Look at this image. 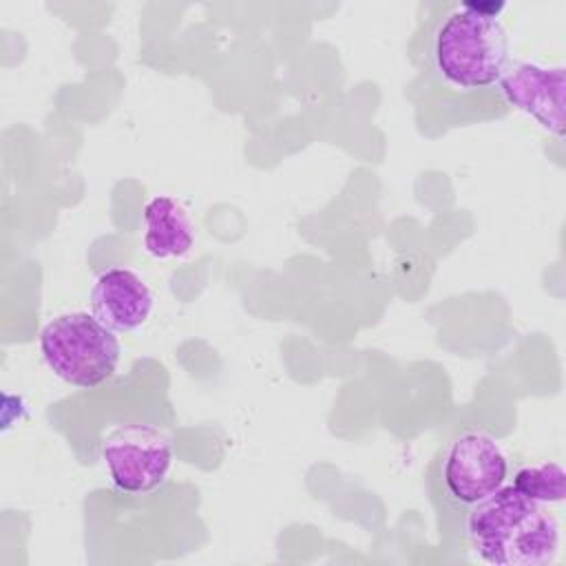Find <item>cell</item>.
<instances>
[{
  "instance_id": "6",
  "label": "cell",
  "mask_w": 566,
  "mask_h": 566,
  "mask_svg": "<svg viewBox=\"0 0 566 566\" xmlns=\"http://www.w3.org/2000/svg\"><path fill=\"white\" fill-rule=\"evenodd\" d=\"M564 88L562 66H544L528 60H509L497 91L511 106L531 115L555 137H564Z\"/></svg>"
},
{
  "instance_id": "4",
  "label": "cell",
  "mask_w": 566,
  "mask_h": 566,
  "mask_svg": "<svg viewBox=\"0 0 566 566\" xmlns=\"http://www.w3.org/2000/svg\"><path fill=\"white\" fill-rule=\"evenodd\" d=\"M433 475L449 506L469 509L506 482L509 458L491 433L467 429L440 449Z\"/></svg>"
},
{
  "instance_id": "1",
  "label": "cell",
  "mask_w": 566,
  "mask_h": 566,
  "mask_svg": "<svg viewBox=\"0 0 566 566\" xmlns=\"http://www.w3.org/2000/svg\"><path fill=\"white\" fill-rule=\"evenodd\" d=\"M497 2H422L409 55L436 88L484 93L497 88L509 64V38Z\"/></svg>"
},
{
  "instance_id": "5",
  "label": "cell",
  "mask_w": 566,
  "mask_h": 566,
  "mask_svg": "<svg viewBox=\"0 0 566 566\" xmlns=\"http://www.w3.org/2000/svg\"><path fill=\"white\" fill-rule=\"evenodd\" d=\"M102 460L117 491L146 495L168 478L172 440L166 431L146 422L119 424L102 442Z\"/></svg>"
},
{
  "instance_id": "9",
  "label": "cell",
  "mask_w": 566,
  "mask_h": 566,
  "mask_svg": "<svg viewBox=\"0 0 566 566\" xmlns=\"http://www.w3.org/2000/svg\"><path fill=\"white\" fill-rule=\"evenodd\" d=\"M522 495L539 502L553 504L562 502L566 495V473L559 462H542L520 467L511 482Z\"/></svg>"
},
{
  "instance_id": "3",
  "label": "cell",
  "mask_w": 566,
  "mask_h": 566,
  "mask_svg": "<svg viewBox=\"0 0 566 566\" xmlns=\"http://www.w3.org/2000/svg\"><path fill=\"white\" fill-rule=\"evenodd\" d=\"M49 369L64 382L93 389L108 380L119 363V340L88 312H69L49 321L40 334Z\"/></svg>"
},
{
  "instance_id": "8",
  "label": "cell",
  "mask_w": 566,
  "mask_h": 566,
  "mask_svg": "<svg viewBox=\"0 0 566 566\" xmlns=\"http://www.w3.org/2000/svg\"><path fill=\"white\" fill-rule=\"evenodd\" d=\"M144 221V248L157 259L184 256L195 243V228L188 212L168 195H159L146 203Z\"/></svg>"
},
{
  "instance_id": "2",
  "label": "cell",
  "mask_w": 566,
  "mask_h": 566,
  "mask_svg": "<svg viewBox=\"0 0 566 566\" xmlns=\"http://www.w3.org/2000/svg\"><path fill=\"white\" fill-rule=\"evenodd\" d=\"M471 551L491 566L551 564L559 548V524L544 504L502 484L467 509Z\"/></svg>"
},
{
  "instance_id": "7",
  "label": "cell",
  "mask_w": 566,
  "mask_h": 566,
  "mask_svg": "<svg viewBox=\"0 0 566 566\" xmlns=\"http://www.w3.org/2000/svg\"><path fill=\"white\" fill-rule=\"evenodd\" d=\"M91 310L113 332H133L148 321L153 294L137 272L108 268L93 281Z\"/></svg>"
}]
</instances>
